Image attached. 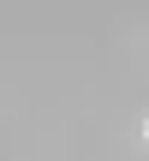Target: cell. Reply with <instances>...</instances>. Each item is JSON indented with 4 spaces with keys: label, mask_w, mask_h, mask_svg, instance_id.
I'll use <instances>...</instances> for the list:
<instances>
[{
    "label": "cell",
    "mask_w": 149,
    "mask_h": 161,
    "mask_svg": "<svg viewBox=\"0 0 149 161\" xmlns=\"http://www.w3.org/2000/svg\"><path fill=\"white\" fill-rule=\"evenodd\" d=\"M143 143H149V119H143Z\"/></svg>",
    "instance_id": "cell-1"
}]
</instances>
